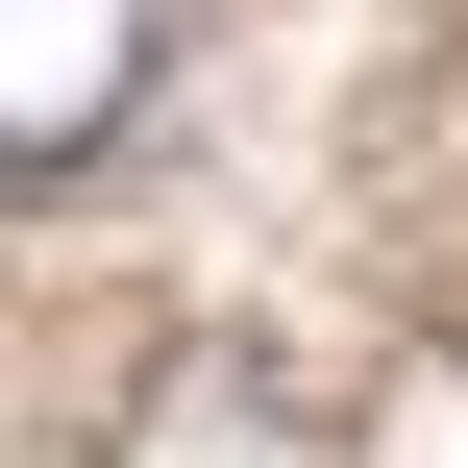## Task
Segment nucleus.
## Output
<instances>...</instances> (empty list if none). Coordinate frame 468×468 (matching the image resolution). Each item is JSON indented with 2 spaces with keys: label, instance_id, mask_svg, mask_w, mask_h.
<instances>
[{
  "label": "nucleus",
  "instance_id": "f257e3e1",
  "mask_svg": "<svg viewBox=\"0 0 468 468\" xmlns=\"http://www.w3.org/2000/svg\"><path fill=\"white\" fill-rule=\"evenodd\" d=\"M148 74H173V0H0V197L99 173Z\"/></svg>",
  "mask_w": 468,
  "mask_h": 468
},
{
  "label": "nucleus",
  "instance_id": "f03ea898",
  "mask_svg": "<svg viewBox=\"0 0 468 468\" xmlns=\"http://www.w3.org/2000/svg\"><path fill=\"white\" fill-rule=\"evenodd\" d=\"M123 468H321V395L271 346H173V395L123 420Z\"/></svg>",
  "mask_w": 468,
  "mask_h": 468
}]
</instances>
